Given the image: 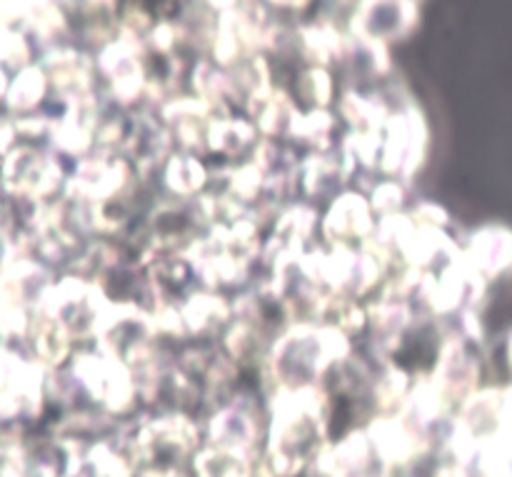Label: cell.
Instances as JSON below:
<instances>
[{
    "label": "cell",
    "instance_id": "obj_1",
    "mask_svg": "<svg viewBox=\"0 0 512 477\" xmlns=\"http://www.w3.org/2000/svg\"><path fill=\"white\" fill-rule=\"evenodd\" d=\"M330 418V395L320 385L270 395L268 468L278 477H298L315 468Z\"/></svg>",
    "mask_w": 512,
    "mask_h": 477
},
{
    "label": "cell",
    "instance_id": "obj_2",
    "mask_svg": "<svg viewBox=\"0 0 512 477\" xmlns=\"http://www.w3.org/2000/svg\"><path fill=\"white\" fill-rule=\"evenodd\" d=\"M200 428L188 413H163L143 420L130 438V460L148 470H178L180 460L195 458Z\"/></svg>",
    "mask_w": 512,
    "mask_h": 477
},
{
    "label": "cell",
    "instance_id": "obj_3",
    "mask_svg": "<svg viewBox=\"0 0 512 477\" xmlns=\"http://www.w3.org/2000/svg\"><path fill=\"white\" fill-rule=\"evenodd\" d=\"M383 148H380V173L385 178L410 180L425 163L428 155V125L413 103L393 110L388 123L380 130Z\"/></svg>",
    "mask_w": 512,
    "mask_h": 477
},
{
    "label": "cell",
    "instance_id": "obj_4",
    "mask_svg": "<svg viewBox=\"0 0 512 477\" xmlns=\"http://www.w3.org/2000/svg\"><path fill=\"white\" fill-rule=\"evenodd\" d=\"M375 225H378V215H375L368 195L345 190L330 203L328 213L320 220V235L325 238L328 248H335V245H348V248L358 245L360 248L373 238Z\"/></svg>",
    "mask_w": 512,
    "mask_h": 477
},
{
    "label": "cell",
    "instance_id": "obj_5",
    "mask_svg": "<svg viewBox=\"0 0 512 477\" xmlns=\"http://www.w3.org/2000/svg\"><path fill=\"white\" fill-rule=\"evenodd\" d=\"M245 395L225 400L208 418V445L253 455L258 443V418Z\"/></svg>",
    "mask_w": 512,
    "mask_h": 477
},
{
    "label": "cell",
    "instance_id": "obj_6",
    "mask_svg": "<svg viewBox=\"0 0 512 477\" xmlns=\"http://www.w3.org/2000/svg\"><path fill=\"white\" fill-rule=\"evenodd\" d=\"M180 315L188 338L213 340L223 338L225 330L233 323V303L213 290H195L180 303Z\"/></svg>",
    "mask_w": 512,
    "mask_h": 477
},
{
    "label": "cell",
    "instance_id": "obj_7",
    "mask_svg": "<svg viewBox=\"0 0 512 477\" xmlns=\"http://www.w3.org/2000/svg\"><path fill=\"white\" fill-rule=\"evenodd\" d=\"M460 255L483 280L498 278L500 273L512 268V233L498 225L475 230L468 240V248Z\"/></svg>",
    "mask_w": 512,
    "mask_h": 477
},
{
    "label": "cell",
    "instance_id": "obj_8",
    "mask_svg": "<svg viewBox=\"0 0 512 477\" xmlns=\"http://www.w3.org/2000/svg\"><path fill=\"white\" fill-rule=\"evenodd\" d=\"M263 140L258 125L248 118H235V115H223L215 118L208 133V153L223 155V158H240L248 150L258 148Z\"/></svg>",
    "mask_w": 512,
    "mask_h": 477
},
{
    "label": "cell",
    "instance_id": "obj_9",
    "mask_svg": "<svg viewBox=\"0 0 512 477\" xmlns=\"http://www.w3.org/2000/svg\"><path fill=\"white\" fill-rule=\"evenodd\" d=\"M208 185L210 173L198 155L175 153L163 165V188L173 198L195 200L205 193Z\"/></svg>",
    "mask_w": 512,
    "mask_h": 477
},
{
    "label": "cell",
    "instance_id": "obj_10",
    "mask_svg": "<svg viewBox=\"0 0 512 477\" xmlns=\"http://www.w3.org/2000/svg\"><path fill=\"white\" fill-rule=\"evenodd\" d=\"M335 128H338V118L328 108H310L305 113L300 110L288 140L303 145L310 153H328L333 148Z\"/></svg>",
    "mask_w": 512,
    "mask_h": 477
},
{
    "label": "cell",
    "instance_id": "obj_11",
    "mask_svg": "<svg viewBox=\"0 0 512 477\" xmlns=\"http://www.w3.org/2000/svg\"><path fill=\"white\" fill-rule=\"evenodd\" d=\"M333 75L323 65H310L298 80V95L300 100H305L310 108H328L333 103Z\"/></svg>",
    "mask_w": 512,
    "mask_h": 477
},
{
    "label": "cell",
    "instance_id": "obj_12",
    "mask_svg": "<svg viewBox=\"0 0 512 477\" xmlns=\"http://www.w3.org/2000/svg\"><path fill=\"white\" fill-rule=\"evenodd\" d=\"M370 205H373L375 215H380V218L403 213L405 185L395 178L380 180V183L370 190Z\"/></svg>",
    "mask_w": 512,
    "mask_h": 477
}]
</instances>
